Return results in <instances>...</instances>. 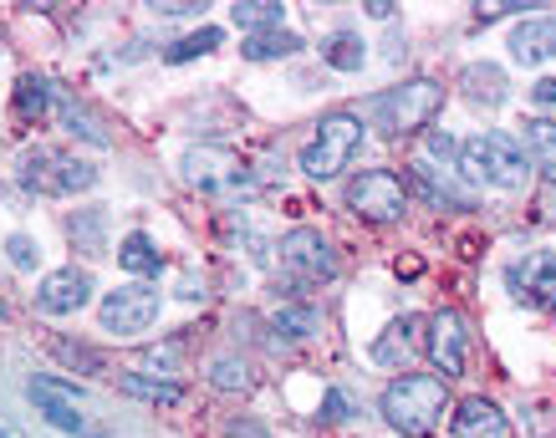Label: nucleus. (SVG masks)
I'll return each instance as SVG.
<instances>
[{
  "label": "nucleus",
  "instance_id": "1",
  "mask_svg": "<svg viewBox=\"0 0 556 438\" xmlns=\"http://www.w3.org/2000/svg\"><path fill=\"white\" fill-rule=\"evenodd\" d=\"M378 413L393 434L404 438H429L444 423L450 413V388H444V377L434 372H404V377H393L378 398Z\"/></svg>",
  "mask_w": 556,
  "mask_h": 438
},
{
  "label": "nucleus",
  "instance_id": "2",
  "mask_svg": "<svg viewBox=\"0 0 556 438\" xmlns=\"http://www.w3.org/2000/svg\"><path fill=\"white\" fill-rule=\"evenodd\" d=\"M459 169H465V179H475V184H495V189H506V194L531 184V158H526V149L506 133L465 138V143H459Z\"/></svg>",
  "mask_w": 556,
  "mask_h": 438
},
{
  "label": "nucleus",
  "instance_id": "3",
  "mask_svg": "<svg viewBox=\"0 0 556 438\" xmlns=\"http://www.w3.org/2000/svg\"><path fill=\"white\" fill-rule=\"evenodd\" d=\"M372 107H378V128H383L388 138H408L434 123V113L444 107V87L429 82V77H414V82L383 92Z\"/></svg>",
  "mask_w": 556,
  "mask_h": 438
},
{
  "label": "nucleus",
  "instance_id": "4",
  "mask_svg": "<svg viewBox=\"0 0 556 438\" xmlns=\"http://www.w3.org/2000/svg\"><path fill=\"white\" fill-rule=\"evenodd\" d=\"M363 149V118L353 113H327L317 123V138L302 149V173L306 179H332L353 164V153Z\"/></svg>",
  "mask_w": 556,
  "mask_h": 438
},
{
  "label": "nucleus",
  "instance_id": "5",
  "mask_svg": "<svg viewBox=\"0 0 556 438\" xmlns=\"http://www.w3.org/2000/svg\"><path fill=\"white\" fill-rule=\"evenodd\" d=\"M185 179L210 194H245L251 189V164L225 143H200L185 153Z\"/></svg>",
  "mask_w": 556,
  "mask_h": 438
},
{
  "label": "nucleus",
  "instance_id": "6",
  "mask_svg": "<svg viewBox=\"0 0 556 438\" xmlns=\"http://www.w3.org/2000/svg\"><path fill=\"white\" fill-rule=\"evenodd\" d=\"M21 184L41 189V194H83V189L98 184V169L83 158H67V153L36 149L21 158Z\"/></svg>",
  "mask_w": 556,
  "mask_h": 438
},
{
  "label": "nucleus",
  "instance_id": "7",
  "mask_svg": "<svg viewBox=\"0 0 556 438\" xmlns=\"http://www.w3.org/2000/svg\"><path fill=\"white\" fill-rule=\"evenodd\" d=\"M348 209L372 224H393L408 209V184L393 169H363L348 184Z\"/></svg>",
  "mask_w": 556,
  "mask_h": 438
},
{
  "label": "nucleus",
  "instance_id": "8",
  "mask_svg": "<svg viewBox=\"0 0 556 438\" xmlns=\"http://www.w3.org/2000/svg\"><path fill=\"white\" fill-rule=\"evenodd\" d=\"M164 296L153 286H118L102 296V332H118V337H138L159 321Z\"/></svg>",
  "mask_w": 556,
  "mask_h": 438
},
{
  "label": "nucleus",
  "instance_id": "9",
  "mask_svg": "<svg viewBox=\"0 0 556 438\" xmlns=\"http://www.w3.org/2000/svg\"><path fill=\"white\" fill-rule=\"evenodd\" d=\"M424 352L444 372V383L450 377H465V352H470V326L459 317L455 306H439L434 317H429V337H424Z\"/></svg>",
  "mask_w": 556,
  "mask_h": 438
},
{
  "label": "nucleus",
  "instance_id": "10",
  "mask_svg": "<svg viewBox=\"0 0 556 438\" xmlns=\"http://www.w3.org/2000/svg\"><path fill=\"white\" fill-rule=\"evenodd\" d=\"M281 266L291 270V275H302V281H332L338 275V250L327 245V235L321 230H291L287 240H281Z\"/></svg>",
  "mask_w": 556,
  "mask_h": 438
},
{
  "label": "nucleus",
  "instance_id": "11",
  "mask_svg": "<svg viewBox=\"0 0 556 438\" xmlns=\"http://www.w3.org/2000/svg\"><path fill=\"white\" fill-rule=\"evenodd\" d=\"M510 291H516V301L536 306V311H552L556 306V250H531L526 260L506 270Z\"/></svg>",
  "mask_w": 556,
  "mask_h": 438
},
{
  "label": "nucleus",
  "instance_id": "12",
  "mask_svg": "<svg viewBox=\"0 0 556 438\" xmlns=\"http://www.w3.org/2000/svg\"><path fill=\"white\" fill-rule=\"evenodd\" d=\"M87 301H92V275L77 266L51 270L47 281L36 286V306H41L47 317H72V311H83Z\"/></svg>",
  "mask_w": 556,
  "mask_h": 438
},
{
  "label": "nucleus",
  "instance_id": "13",
  "mask_svg": "<svg viewBox=\"0 0 556 438\" xmlns=\"http://www.w3.org/2000/svg\"><path fill=\"white\" fill-rule=\"evenodd\" d=\"M510 56L526 67H541L556 56V16H531L510 31Z\"/></svg>",
  "mask_w": 556,
  "mask_h": 438
},
{
  "label": "nucleus",
  "instance_id": "14",
  "mask_svg": "<svg viewBox=\"0 0 556 438\" xmlns=\"http://www.w3.org/2000/svg\"><path fill=\"white\" fill-rule=\"evenodd\" d=\"M450 428H455V438H506V413L490 398H465L450 413Z\"/></svg>",
  "mask_w": 556,
  "mask_h": 438
},
{
  "label": "nucleus",
  "instance_id": "15",
  "mask_svg": "<svg viewBox=\"0 0 556 438\" xmlns=\"http://www.w3.org/2000/svg\"><path fill=\"white\" fill-rule=\"evenodd\" d=\"M459 87H465V98L475 107H501L506 102V72L495 67V62H475V67L459 72Z\"/></svg>",
  "mask_w": 556,
  "mask_h": 438
},
{
  "label": "nucleus",
  "instance_id": "16",
  "mask_svg": "<svg viewBox=\"0 0 556 438\" xmlns=\"http://www.w3.org/2000/svg\"><path fill=\"white\" fill-rule=\"evenodd\" d=\"M408 184H414V194H419V199L434 204V209H444V204H450V209H470V194H465V189H455L450 179H439L429 164H414Z\"/></svg>",
  "mask_w": 556,
  "mask_h": 438
},
{
  "label": "nucleus",
  "instance_id": "17",
  "mask_svg": "<svg viewBox=\"0 0 556 438\" xmlns=\"http://www.w3.org/2000/svg\"><path fill=\"white\" fill-rule=\"evenodd\" d=\"M526 158H531V169L556 179V123H546V118L526 123Z\"/></svg>",
  "mask_w": 556,
  "mask_h": 438
},
{
  "label": "nucleus",
  "instance_id": "18",
  "mask_svg": "<svg viewBox=\"0 0 556 438\" xmlns=\"http://www.w3.org/2000/svg\"><path fill=\"white\" fill-rule=\"evenodd\" d=\"M118 266L134 270V275H159V270H164V255H159V245H153L143 230H134V235H123V245H118Z\"/></svg>",
  "mask_w": 556,
  "mask_h": 438
},
{
  "label": "nucleus",
  "instance_id": "19",
  "mask_svg": "<svg viewBox=\"0 0 556 438\" xmlns=\"http://www.w3.org/2000/svg\"><path fill=\"white\" fill-rule=\"evenodd\" d=\"M419 347V317H404V321H393L388 326V337L372 347V362H383V368H393L399 357H408Z\"/></svg>",
  "mask_w": 556,
  "mask_h": 438
},
{
  "label": "nucleus",
  "instance_id": "20",
  "mask_svg": "<svg viewBox=\"0 0 556 438\" xmlns=\"http://www.w3.org/2000/svg\"><path fill=\"white\" fill-rule=\"evenodd\" d=\"M321 62L338 67V72H357L363 62H368V47H363V36L357 31H338V36L321 41Z\"/></svg>",
  "mask_w": 556,
  "mask_h": 438
},
{
  "label": "nucleus",
  "instance_id": "21",
  "mask_svg": "<svg viewBox=\"0 0 556 438\" xmlns=\"http://www.w3.org/2000/svg\"><path fill=\"white\" fill-rule=\"evenodd\" d=\"M230 16L245 36H261V31H281V5L276 0H240L230 5Z\"/></svg>",
  "mask_w": 556,
  "mask_h": 438
},
{
  "label": "nucleus",
  "instance_id": "22",
  "mask_svg": "<svg viewBox=\"0 0 556 438\" xmlns=\"http://www.w3.org/2000/svg\"><path fill=\"white\" fill-rule=\"evenodd\" d=\"M245 56L251 62H276V56H296L302 51V36L296 31H261V36H245Z\"/></svg>",
  "mask_w": 556,
  "mask_h": 438
},
{
  "label": "nucleus",
  "instance_id": "23",
  "mask_svg": "<svg viewBox=\"0 0 556 438\" xmlns=\"http://www.w3.org/2000/svg\"><path fill=\"white\" fill-rule=\"evenodd\" d=\"M31 398H36V408H77L83 403V388L67 383V377H31Z\"/></svg>",
  "mask_w": 556,
  "mask_h": 438
},
{
  "label": "nucleus",
  "instance_id": "24",
  "mask_svg": "<svg viewBox=\"0 0 556 438\" xmlns=\"http://www.w3.org/2000/svg\"><path fill=\"white\" fill-rule=\"evenodd\" d=\"M51 92H56V82H47V77H26V82L16 87V113L21 118H47Z\"/></svg>",
  "mask_w": 556,
  "mask_h": 438
},
{
  "label": "nucleus",
  "instance_id": "25",
  "mask_svg": "<svg viewBox=\"0 0 556 438\" xmlns=\"http://www.w3.org/2000/svg\"><path fill=\"white\" fill-rule=\"evenodd\" d=\"M219 41H225V31H219V26H200V31H189L185 41H174L169 62H194V56H210Z\"/></svg>",
  "mask_w": 556,
  "mask_h": 438
},
{
  "label": "nucleus",
  "instance_id": "26",
  "mask_svg": "<svg viewBox=\"0 0 556 438\" xmlns=\"http://www.w3.org/2000/svg\"><path fill=\"white\" fill-rule=\"evenodd\" d=\"M118 388L134 392V398H149V403H164V408H174L179 398H185V388H179V383H149V377H134V372L123 377Z\"/></svg>",
  "mask_w": 556,
  "mask_h": 438
},
{
  "label": "nucleus",
  "instance_id": "27",
  "mask_svg": "<svg viewBox=\"0 0 556 438\" xmlns=\"http://www.w3.org/2000/svg\"><path fill=\"white\" fill-rule=\"evenodd\" d=\"M210 383H215L219 392H251V368L236 362V357H219L215 368H210Z\"/></svg>",
  "mask_w": 556,
  "mask_h": 438
},
{
  "label": "nucleus",
  "instance_id": "28",
  "mask_svg": "<svg viewBox=\"0 0 556 438\" xmlns=\"http://www.w3.org/2000/svg\"><path fill=\"white\" fill-rule=\"evenodd\" d=\"M270 326H276L281 337H312V332H317V317H312V306H281V311L270 317Z\"/></svg>",
  "mask_w": 556,
  "mask_h": 438
},
{
  "label": "nucleus",
  "instance_id": "29",
  "mask_svg": "<svg viewBox=\"0 0 556 438\" xmlns=\"http://www.w3.org/2000/svg\"><path fill=\"white\" fill-rule=\"evenodd\" d=\"M72 240H77L87 255H102V209H87L83 219H72Z\"/></svg>",
  "mask_w": 556,
  "mask_h": 438
},
{
  "label": "nucleus",
  "instance_id": "30",
  "mask_svg": "<svg viewBox=\"0 0 556 438\" xmlns=\"http://www.w3.org/2000/svg\"><path fill=\"white\" fill-rule=\"evenodd\" d=\"M41 418H47L51 428H62V434H83V413H77V408H41Z\"/></svg>",
  "mask_w": 556,
  "mask_h": 438
},
{
  "label": "nucleus",
  "instance_id": "31",
  "mask_svg": "<svg viewBox=\"0 0 556 438\" xmlns=\"http://www.w3.org/2000/svg\"><path fill=\"white\" fill-rule=\"evenodd\" d=\"M5 255H11V266H16V270H31L36 266V245L26 235H11V240H5Z\"/></svg>",
  "mask_w": 556,
  "mask_h": 438
},
{
  "label": "nucleus",
  "instance_id": "32",
  "mask_svg": "<svg viewBox=\"0 0 556 438\" xmlns=\"http://www.w3.org/2000/svg\"><path fill=\"white\" fill-rule=\"evenodd\" d=\"M348 413H353V398H348L342 388H332L327 398H321V418H327V423H342Z\"/></svg>",
  "mask_w": 556,
  "mask_h": 438
},
{
  "label": "nucleus",
  "instance_id": "33",
  "mask_svg": "<svg viewBox=\"0 0 556 438\" xmlns=\"http://www.w3.org/2000/svg\"><path fill=\"white\" fill-rule=\"evenodd\" d=\"M531 102H536V107H556V72H552V77H541V82L531 87Z\"/></svg>",
  "mask_w": 556,
  "mask_h": 438
},
{
  "label": "nucleus",
  "instance_id": "34",
  "mask_svg": "<svg viewBox=\"0 0 556 438\" xmlns=\"http://www.w3.org/2000/svg\"><path fill=\"white\" fill-rule=\"evenodd\" d=\"M138 362H143V368H164V372H174V362H179V352H174V347H159V352H143V357H138Z\"/></svg>",
  "mask_w": 556,
  "mask_h": 438
},
{
  "label": "nucleus",
  "instance_id": "35",
  "mask_svg": "<svg viewBox=\"0 0 556 438\" xmlns=\"http://www.w3.org/2000/svg\"><path fill=\"white\" fill-rule=\"evenodd\" d=\"M159 16H200L204 5H194V0H169V5H153Z\"/></svg>",
  "mask_w": 556,
  "mask_h": 438
},
{
  "label": "nucleus",
  "instance_id": "36",
  "mask_svg": "<svg viewBox=\"0 0 556 438\" xmlns=\"http://www.w3.org/2000/svg\"><path fill=\"white\" fill-rule=\"evenodd\" d=\"M429 153H434V158H450V153H455V138H450V133H429Z\"/></svg>",
  "mask_w": 556,
  "mask_h": 438
},
{
  "label": "nucleus",
  "instance_id": "37",
  "mask_svg": "<svg viewBox=\"0 0 556 438\" xmlns=\"http://www.w3.org/2000/svg\"><path fill=\"white\" fill-rule=\"evenodd\" d=\"M230 438H266V428H255L251 418H236L230 423Z\"/></svg>",
  "mask_w": 556,
  "mask_h": 438
},
{
  "label": "nucleus",
  "instance_id": "38",
  "mask_svg": "<svg viewBox=\"0 0 556 438\" xmlns=\"http://www.w3.org/2000/svg\"><path fill=\"white\" fill-rule=\"evenodd\" d=\"M546 219H556V194H552V199H546Z\"/></svg>",
  "mask_w": 556,
  "mask_h": 438
},
{
  "label": "nucleus",
  "instance_id": "39",
  "mask_svg": "<svg viewBox=\"0 0 556 438\" xmlns=\"http://www.w3.org/2000/svg\"><path fill=\"white\" fill-rule=\"evenodd\" d=\"M0 317H5V306H0Z\"/></svg>",
  "mask_w": 556,
  "mask_h": 438
}]
</instances>
